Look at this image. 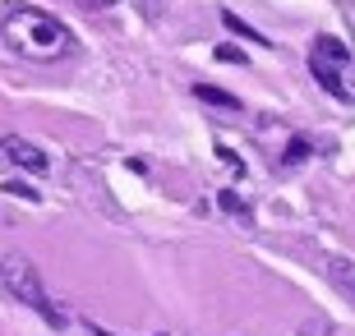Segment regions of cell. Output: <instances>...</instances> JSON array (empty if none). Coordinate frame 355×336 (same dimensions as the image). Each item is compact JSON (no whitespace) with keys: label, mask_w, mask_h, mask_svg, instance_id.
Wrapping results in <instances>:
<instances>
[{"label":"cell","mask_w":355,"mask_h":336,"mask_svg":"<svg viewBox=\"0 0 355 336\" xmlns=\"http://www.w3.org/2000/svg\"><path fill=\"white\" fill-rule=\"evenodd\" d=\"M0 152L10 157L19 170H28V175H46V170H51V157L42 152L37 143L19 139V134H5V139H0Z\"/></svg>","instance_id":"4"},{"label":"cell","mask_w":355,"mask_h":336,"mask_svg":"<svg viewBox=\"0 0 355 336\" xmlns=\"http://www.w3.org/2000/svg\"><path fill=\"white\" fill-rule=\"evenodd\" d=\"M222 207H231V212H236V217H245V221H250V207L240 203L236 194H222Z\"/></svg>","instance_id":"9"},{"label":"cell","mask_w":355,"mask_h":336,"mask_svg":"<svg viewBox=\"0 0 355 336\" xmlns=\"http://www.w3.org/2000/svg\"><path fill=\"white\" fill-rule=\"evenodd\" d=\"M328 276L342 285V295L355 299V263L351 258H337V254H332V258H328Z\"/></svg>","instance_id":"6"},{"label":"cell","mask_w":355,"mask_h":336,"mask_svg":"<svg viewBox=\"0 0 355 336\" xmlns=\"http://www.w3.org/2000/svg\"><path fill=\"white\" fill-rule=\"evenodd\" d=\"M0 281H5V290H10L14 299H24L28 309H37L42 318H46V327H65L69 313L51 299V290H46L42 276H37V267H33L24 254H5V258H0Z\"/></svg>","instance_id":"2"},{"label":"cell","mask_w":355,"mask_h":336,"mask_svg":"<svg viewBox=\"0 0 355 336\" xmlns=\"http://www.w3.org/2000/svg\"><path fill=\"white\" fill-rule=\"evenodd\" d=\"M0 33H5V42L24 60H60V55L74 51V33L55 14L37 10V5H14V10H5Z\"/></svg>","instance_id":"1"},{"label":"cell","mask_w":355,"mask_h":336,"mask_svg":"<svg viewBox=\"0 0 355 336\" xmlns=\"http://www.w3.org/2000/svg\"><path fill=\"white\" fill-rule=\"evenodd\" d=\"M346 65H351V46H346V42H337V37H328V33H318L314 46H309V74H314L318 88L332 92L337 102H355L351 88L342 83V69Z\"/></svg>","instance_id":"3"},{"label":"cell","mask_w":355,"mask_h":336,"mask_svg":"<svg viewBox=\"0 0 355 336\" xmlns=\"http://www.w3.org/2000/svg\"><path fill=\"white\" fill-rule=\"evenodd\" d=\"M83 5H92V10H106V5H116V0H83Z\"/></svg>","instance_id":"10"},{"label":"cell","mask_w":355,"mask_h":336,"mask_svg":"<svg viewBox=\"0 0 355 336\" xmlns=\"http://www.w3.org/2000/svg\"><path fill=\"white\" fill-rule=\"evenodd\" d=\"M97 336H111V332H97Z\"/></svg>","instance_id":"11"},{"label":"cell","mask_w":355,"mask_h":336,"mask_svg":"<svg viewBox=\"0 0 355 336\" xmlns=\"http://www.w3.org/2000/svg\"><path fill=\"white\" fill-rule=\"evenodd\" d=\"M222 24L231 28L236 37H250V42H259V46H268V37H263V33H254V28H245V19H240V14H231V10H226V14H222Z\"/></svg>","instance_id":"8"},{"label":"cell","mask_w":355,"mask_h":336,"mask_svg":"<svg viewBox=\"0 0 355 336\" xmlns=\"http://www.w3.org/2000/svg\"><path fill=\"white\" fill-rule=\"evenodd\" d=\"M309 152H314V143L304 139V134H295V139H291V148L282 152V166H295V161H304Z\"/></svg>","instance_id":"7"},{"label":"cell","mask_w":355,"mask_h":336,"mask_svg":"<svg viewBox=\"0 0 355 336\" xmlns=\"http://www.w3.org/2000/svg\"><path fill=\"white\" fill-rule=\"evenodd\" d=\"M194 97L212 111H226V116H240V97H231L226 88H208V83H194Z\"/></svg>","instance_id":"5"}]
</instances>
